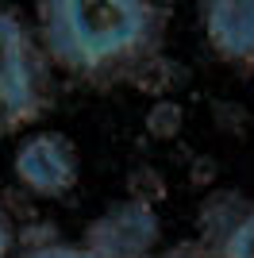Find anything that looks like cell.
Returning <instances> with one entry per match:
<instances>
[{"mask_svg":"<svg viewBox=\"0 0 254 258\" xmlns=\"http://www.w3.org/2000/svg\"><path fill=\"white\" fill-rule=\"evenodd\" d=\"M27 258H108V254H96L89 247H42V250H31Z\"/></svg>","mask_w":254,"mask_h":258,"instance_id":"cell-8","label":"cell"},{"mask_svg":"<svg viewBox=\"0 0 254 258\" xmlns=\"http://www.w3.org/2000/svg\"><path fill=\"white\" fill-rule=\"evenodd\" d=\"M158 235H162V224L154 216V205L127 197L89 224L85 247L108 258H147L150 247H158Z\"/></svg>","mask_w":254,"mask_h":258,"instance_id":"cell-4","label":"cell"},{"mask_svg":"<svg viewBox=\"0 0 254 258\" xmlns=\"http://www.w3.org/2000/svg\"><path fill=\"white\" fill-rule=\"evenodd\" d=\"M12 173L31 197L42 201H62L74 193L77 177H81V162L77 147L62 131H35L16 147L12 154Z\"/></svg>","mask_w":254,"mask_h":258,"instance_id":"cell-3","label":"cell"},{"mask_svg":"<svg viewBox=\"0 0 254 258\" xmlns=\"http://www.w3.org/2000/svg\"><path fill=\"white\" fill-rule=\"evenodd\" d=\"M46 108L42 46L16 12L0 8V135L35 123Z\"/></svg>","mask_w":254,"mask_h":258,"instance_id":"cell-2","label":"cell"},{"mask_svg":"<svg viewBox=\"0 0 254 258\" xmlns=\"http://www.w3.org/2000/svg\"><path fill=\"white\" fill-rule=\"evenodd\" d=\"M220 258H254V208L223 231Z\"/></svg>","mask_w":254,"mask_h":258,"instance_id":"cell-7","label":"cell"},{"mask_svg":"<svg viewBox=\"0 0 254 258\" xmlns=\"http://www.w3.org/2000/svg\"><path fill=\"white\" fill-rule=\"evenodd\" d=\"M162 258H204V247L201 243H177V247H169Z\"/></svg>","mask_w":254,"mask_h":258,"instance_id":"cell-10","label":"cell"},{"mask_svg":"<svg viewBox=\"0 0 254 258\" xmlns=\"http://www.w3.org/2000/svg\"><path fill=\"white\" fill-rule=\"evenodd\" d=\"M143 127H147L150 139H158V143L177 139L181 127H185V108H181L173 97H158L154 104L147 108V119H143Z\"/></svg>","mask_w":254,"mask_h":258,"instance_id":"cell-6","label":"cell"},{"mask_svg":"<svg viewBox=\"0 0 254 258\" xmlns=\"http://www.w3.org/2000/svg\"><path fill=\"white\" fill-rule=\"evenodd\" d=\"M201 27L223 62H254V0H201Z\"/></svg>","mask_w":254,"mask_h":258,"instance_id":"cell-5","label":"cell"},{"mask_svg":"<svg viewBox=\"0 0 254 258\" xmlns=\"http://www.w3.org/2000/svg\"><path fill=\"white\" fill-rule=\"evenodd\" d=\"M162 23L154 0H39L42 54L93 81L147 66L162 43Z\"/></svg>","mask_w":254,"mask_h":258,"instance_id":"cell-1","label":"cell"},{"mask_svg":"<svg viewBox=\"0 0 254 258\" xmlns=\"http://www.w3.org/2000/svg\"><path fill=\"white\" fill-rule=\"evenodd\" d=\"M12 243H16V231H12V220H8V208L0 205V258H8Z\"/></svg>","mask_w":254,"mask_h":258,"instance_id":"cell-9","label":"cell"}]
</instances>
